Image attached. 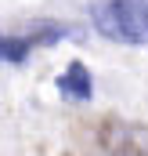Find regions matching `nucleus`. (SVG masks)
I'll use <instances>...</instances> for the list:
<instances>
[{
  "mask_svg": "<svg viewBox=\"0 0 148 156\" xmlns=\"http://www.w3.org/2000/svg\"><path fill=\"white\" fill-rule=\"evenodd\" d=\"M51 40H58V37H43V33H36V37H4L0 33V66H22L36 44H51Z\"/></svg>",
  "mask_w": 148,
  "mask_h": 156,
  "instance_id": "obj_3",
  "label": "nucleus"
},
{
  "mask_svg": "<svg viewBox=\"0 0 148 156\" xmlns=\"http://www.w3.org/2000/svg\"><path fill=\"white\" fill-rule=\"evenodd\" d=\"M90 26L112 44H148V0H94Z\"/></svg>",
  "mask_w": 148,
  "mask_h": 156,
  "instance_id": "obj_1",
  "label": "nucleus"
},
{
  "mask_svg": "<svg viewBox=\"0 0 148 156\" xmlns=\"http://www.w3.org/2000/svg\"><path fill=\"white\" fill-rule=\"evenodd\" d=\"M54 87L65 94V98H76V102H87L94 94V80H90V69L83 62H69V69L54 80Z\"/></svg>",
  "mask_w": 148,
  "mask_h": 156,
  "instance_id": "obj_2",
  "label": "nucleus"
}]
</instances>
